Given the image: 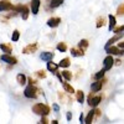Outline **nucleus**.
<instances>
[{"mask_svg":"<svg viewBox=\"0 0 124 124\" xmlns=\"http://www.w3.org/2000/svg\"><path fill=\"white\" fill-rule=\"evenodd\" d=\"M32 112H35L36 114L44 117V116H47L50 113V107L46 106V104H42V103H37L32 107Z\"/></svg>","mask_w":124,"mask_h":124,"instance_id":"1","label":"nucleus"},{"mask_svg":"<svg viewBox=\"0 0 124 124\" xmlns=\"http://www.w3.org/2000/svg\"><path fill=\"white\" fill-rule=\"evenodd\" d=\"M24 94H25V97H27V98H36V96H37V88H36L34 85H30V86H27V87L25 88Z\"/></svg>","mask_w":124,"mask_h":124,"instance_id":"2","label":"nucleus"},{"mask_svg":"<svg viewBox=\"0 0 124 124\" xmlns=\"http://www.w3.org/2000/svg\"><path fill=\"white\" fill-rule=\"evenodd\" d=\"M106 51L108 55H124V50L123 48H119V47H114V46H109V47H106Z\"/></svg>","mask_w":124,"mask_h":124,"instance_id":"3","label":"nucleus"},{"mask_svg":"<svg viewBox=\"0 0 124 124\" xmlns=\"http://www.w3.org/2000/svg\"><path fill=\"white\" fill-rule=\"evenodd\" d=\"M101 101H102V97L101 96H96V97H93V94L91 93L89 94V97H88V104L93 108V107H97L99 103H101Z\"/></svg>","mask_w":124,"mask_h":124,"instance_id":"4","label":"nucleus"},{"mask_svg":"<svg viewBox=\"0 0 124 124\" xmlns=\"http://www.w3.org/2000/svg\"><path fill=\"white\" fill-rule=\"evenodd\" d=\"M104 71H109L112 67H113V65H114V60H113V57H112V55H108L106 58H104Z\"/></svg>","mask_w":124,"mask_h":124,"instance_id":"5","label":"nucleus"},{"mask_svg":"<svg viewBox=\"0 0 124 124\" xmlns=\"http://www.w3.org/2000/svg\"><path fill=\"white\" fill-rule=\"evenodd\" d=\"M13 5L9 3V0H1L0 1V11H6V10H11Z\"/></svg>","mask_w":124,"mask_h":124,"instance_id":"6","label":"nucleus"},{"mask_svg":"<svg viewBox=\"0 0 124 124\" xmlns=\"http://www.w3.org/2000/svg\"><path fill=\"white\" fill-rule=\"evenodd\" d=\"M40 0H31V13L34 15H36L39 13V9H40Z\"/></svg>","mask_w":124,"mask_h":124,"instance_id":"7","label":"nucleus"},{"mask_svg":"<svg viewBox=\"0 0 124 124\" xmlns=\"http://www.w3.org/2000/svg\"><path fill=\"white\" fill-rule=\"evenodd\" d=\"M60 23H61V19L60 17H51V19H48L47 25L50 27H57L60 25Z\"/></svg>","mask_w":124,"mask_h":124,"instance_id":"8","label":"nucleus"},{"mask_svg":"<svg viewBox=\"0 0 124 124\" xmlns=\"http://www.w3.org/2000/svg\"><path fill=\"white\" fill-rule=\"evenodd\" d=\"M1 60H3L4 62H6V63H9V65H15V63H17V60H16L15 57L9 56V55H4V56H1Z\"/></svg>","mask_w":124,"mask_h":124,"instance_id":"9","label":"nucleus"},{"mask_svg":"<svg viewBox=\"0 0 124 124\" xmlns=\"http://www.w3.org/2000/svg\"><path fill=\"white\" fill-rule=\"evenodd\" d=\"M102 86H103V81L102 79H97V82L92 85V92L96 93V92H99L102 89Z\"/></svg>","mask_w":124,"mask_h":124,"instance_id":"10","label":"nucleus"},{"mask_svg":"<svg viewBox=\"0 0 124 124\" xmlns=\"http://www.w3.org/2000/svg\"><path fill=\"white\" fill-rule=\"evenodd\" d=\"M36 48H37V45L36 44H30V45H27L24 50H23V52L24 54H34L35 51H36Z\"/></svg>","mask_w":124,"mask_h":124,"instance_id":"11","label":"nucleus"},{"mask_svg":"<svg viewBox=\"0 0 124 124\" xmlns=\"http://www.w3.org/2000/svg\"><path fill=\"white\" fill-rule=\"evenodd\" d=\"M54 52H42L41 54V58H42L44 61H52L54 58Z\"/></svg>","mask_w":124,"mask_h":124,"instance_id":"12","label":"nucleus"},{"mask_svg":"<svg viewBox=\"0 0 124 124\" xmlns=\"http://www.w3.org/2000/svg\"><path fill=\"white\" fill-rule=\"evenodd\" d=\"M108 19H109V26H108V29H109V31H112L113 29L116 27V24H117V21H116V16H113L112 14L108 16Z\"/></svg>","mask_w":124,"mask_h":124,"instance_id":"13","label":"nucleus"},{"mask_svg":"<svg viewBox=\"0 0 124 124\" xmlns=\"http://www.w3.org/2000/svg\"><path fill=\"white\" fill-rule=\"evenodd\" d=\"M62 3H63V0H48V5H50V8H52V9L58 8Z\"/></svg>","mask_w":124,"mask_h":124,"instance_id":"14","label":"nucleus"},{"mask_svg":"<svg viewBox=\"0 0 124 124\" xmlns=\"http://www.w3.org/2000/svg\"><path fill=\"white\" fill-rule=\"evenodd\" d=\"M75 93H76V99H77V102L83 103V102H85V93L82 92V91H76Z\"/></svg>","mask_w":124,"mask_h":124,"instance_id":"15","label":"nucleus"},{"mask_svg":"<svg viewBox=\"0 0 124 124\" xmlns=\"http://www.w3.org/2000/svg\"><path fill=\"white\" fill-rule=\"evenodd\" d=\"M57 68H58V65L54 63L51 61H47V70L51 71V72H57Z\"/></svg>","mask_w":124,"mask_h":124,"instance_id":"16","label":"nucleus"},{"mask_svg":"<svg viewBox=\"0 0 124 124\" xmlns=\"http://www.w3.org/2000/svg\"><path fill=\"white\" fill-rule=\"evenodd\" d=\"M93 118H94V110L92 109V110L88 113V116L86 117L85 123H86V124H91V123H92V120H93Z\"/></svg>","mask_w":124,"mask_h":124,"instance_id":"17","label":"nucleus"},{"mask_svg":"<svg viewBox=\"0 0 124 124\" xmlns=\"http://www.w3.org/2000/svg\"><path fill=\"white\" fill-rule=\"evenodd\" d=\"M20 13H21V16H23L24 20H26V19L29 17V9H27L25 5L21 6V10H20Z\"/></svg>","mask_w":124,"mask_h":124,"instance_id":"18","label":"nucleus"},{"mask_svg":"<svg viewBox=\"0 0 124 124\" xmlns=\"http://www.w3.org/2000/svg\"><path fill=\"white\" fill-rule=\"evenodd\" d=\"M70 65H71V62H70V58H63V60H61L60 61V63H58V66L60 67H70Z\"/></svg>","mask_w":124,"mask_h":124,"instance_id":"19","label":"nucleus"},{"mask_svg":"<svg viewBox=\"0 0 124 124\" xmlns=\"http://www.w3.org/2000/svg\"><path fill=\"white\" fill-rule=\"evenodd\" d=\"M17 82H19V85H25L26 83V76L23 75V73H19L17 77H16Z\"/></svg>","mask_w":124,"mask_h":124,"instance_id":"20","label":"nucleus"},{"mask_svg":"<svg viewBox=\"0 0 124 124\" xmlns=\"http://www.w3.org/2000/svg\"><path fill=\"white\" fill-rule=\"evenodd\" d=\"M62 86H63L65 91H66V92H68V93H75V92H76V91L73 89V87H72L71 85H68L67 82H63V83H62Z\"/></svg>","mask_w":124,"mask_h":124,"instance_id":"21","label":"nucleus"},{"mask_svg":"<svg viewBox=\"0 0 124 124\" xmlns=\"http://www.w3.org/2000/svg\"><path fill=\"white\" fill-rule=\"evenodd\" d=\"M71 52H72V55L73 56H83L85 55V52H83V50H77V48H72L71 50Z\"/></svg>","mask_w":124,"mask_h":124,"instance_id":"22","label":"nucleus"},{"mask_svg":"<svg viewBox=\"0 0 124 124\" xmlns=\"http://www.w3.org/2000/svg\"><path fill=\"white\" fill-rule=\"evenodd\" d=\"M62 77H65V79L66 81H71L72 79V73H71V72L70 71H62Z\"/></svg>","mask_w":124,"mask_h":124,"instance_id":"23","label":"nucleus"},{"mask_svg":"<svg viewBox=\"0 0 124 124\" xmlns=\"http://www.w3.org/2000/svg\"><path fill=\"white\" fill-rule=\"evenodd\" d=\"M57 50L61 51V52H66V51H67V46H66V44H65V42H60V44L57 45Z\"/></svg>","mask_w":124,"mask_h":124,"instance_id":"24","label":"nucleus"},{"mask_svg":"<svg viewBox=\"0 0 124 124\" xmlns=\"http://www.w3.org/2000/svg\"><path fill=\"white\" fill-rule=\"evenodd\" d=\"M78 46H79V48H87L88 47V41L87 40H81L79 41V44H78Z\"/></svg>","mask_w":124,"mask_h":124,"instance_id":"25","label":"nucleus"},{"mask_svg":"<svg viewBox=\"0 0 124 124\" xmlns=\"http://www.w3.org/2000/svg\"><path fill=\"white\" fill-rule=\"evenodd\" d=\"M0 47H1V50L4 51V52H6V54H10V52H11V47H10L9 45L1 44V46H0Z\"/></svg>","mask_w":124,"mask_h":124,"instance_id":"26","label":"nucleus"},{"mask_svg":"<svg viewBox=\"0 0 124 124\" xmlns=\"http://www.w3.org/2000/svg\"><path fill=\"white\" fill-rule=\"evenodd\" d=\"M104 70H102V71H99V72H97V73L94 75V78L96 79H102L103 78V76H104Z\"/></svg>","mask_w":124,"mask_h":124,"instance_id":"27","label":"nucleus"},{"mask_svg":"<svg viewBox=\"0 0 124 124\" xmlns=\"http://www.w3.org/2000/svg\"><path fill=\"white\" fill-rule=\"evenodd\" d=\"M19 37H20V32H19V31H17V30H15V31H14V32H13V36H11V40H13V41H17V40H19Z\"/></svg>","mask_w":124,"mask_h":124,"instance_id":"28","label":"nucleus"},{"mask_svg":"<svg viewBox=\"0 0 124 124\" xmlns=\"http://www.w3.org/2000/svg\"><path fill=\"white\" fill-rule=\"evenodd\" d=\"M103 25H104V19H103V17H99V19L97 20V25H96V26L99 29V27H102Z\"/></svg>","mask_w":124,"mask_h":124,"instance_id":"29","label":"nucleus"},{"mask_svg":"<svg viewBox=\"0 0 124 124\" xmlns=\"http://www.w3.org/2000/svg\"><path fill=\"white\" fill-rule=\"evenodd\" d=\"M117 14H118V15H124V4H122V5H119V6H118Z\"/></svg>","mask_w":124,"mask_h":124,"instance_id":"30","label":"nucleus"},{"mask_svg":"<svg viewBox=\"0 0 124 124\" xmlns=\"http://www.w3.org/2000/svg\"><path fill=\"white\" fill-rule=\"evenodd\" d=\"M113 31H114L116 34H122L123 31H124V25L123 26H119V27H114V29H113Z\"/></svg>","mask_w":124,"mask_h":124,"instance_id":"31","label":"nucleus"},{"mask_svg":"<svg viewBox=\"0 0 124 124\" xmlns=\"http://www.w3.org/2000/svg\"><path fill=\"white\" fill-rule=\"evenodd\" d=\"M37 75H39V77H42V78L46 77V73H45L44 71H39V72H37Z\"/></svg>","mask_w":124,"mask_h":124,"instance_id":"32","label":"nucleus"},{"mask_svg":"<svg viewBox=\"0 0 124 124\" xmlns=\"http://www.w3.org/2000/svg\"><path fill=\"white\" fill-rule=\"evenodd\" d=\"M40 123H42V124H46V123H48V122H47V119L45 118V116H44V118H42V119H41V122H40Z\"/></svg>","mask_w":124,"mask_h":124,"instance_id":"33","label":"nucleus"},{"mask_svg":"<svg viewBox=\"0 0 124 124\" xmlns=\"http://www.w3.org/2000/svg\"><path fill=\"white\" fill-rule=\"evenodd\" d=\"M118 47H119V48H124V41H123V42H119V44H118Z\"/></svg>","mask_w":124,"mask_h":124,"instance_id":"34","label":"nucleus"},{"mask_svg":"<svg viewBox=\"0 0 124 124\" xmlns=\"http://www.w3.org/2000/svg\"><path fill=\"white\" fill-rule=\"evenodd\" d=\"M29 82H30V85H35V81H32V78H29Z\"/></svg>","mask_w":124,"mask_h":124,"instance_id":"35","label":"nucleus"},{"mask_svg":"<svg viewBox=\"0 0 124 124\" xmlns=\"http://www.w3.org/2000/svg\"><path fill=\"white\" fill-rule=\"evenodd\" d=\"M57 77H58V79L62 82V75H60V73H57Z\"/></svg>","mask_w":124,"mask_h":124,"instance_id":"36","label":"nucleus"},{"mask_svg":"<svg viewBox=\"0 0 124 124\" xmlns=\"http://www.w3.org/2000/svg\"><path fill=\"white\" fill-rule=\"evenodd\" d=\"M54 109L57 112V110H58V106H57V104H54Z\"/></svg>","mask_w":124,"mask_h":124,"instance_id":"37","label":"nucleus"},{"mask_svg":"<svg viewBox=\"0 0 124 124\" xmlns=\"http://www.w3.org/2000/svg\"><path fill=\"white\" fill-rule=\"evenodd\" d=\"M79 120H81V123L85 120V119H83V116H82V114H81V117H79ZM83 123H85V122H83Z\"/></svg>","mask_w":124,"mask_h":124,"instance_id":"38","label":"nucleus"},{"mask_svg":"<svg viewBox=\"0 0 124 124\" xmlns=\"http://www.w3.org/2000/svg\"><path fill=\"white\" fill-rule=\"evenodd\" d=\"M114 62H116L117 65H120V63H122V61H120V60H118V61H114Z\"/></svg>","mask_w":124,"mask_h":124,"instance_id":"39","label":"nucleus"},{"mask_svg":"<svg viewBox=\"0 0 124 124\" xmlns=\"http://www.w3.org/2000/svg\"><path fill=\"white\" fill-rule=\"evenodd\" d=\"M67 119H68V120L71 119V113H67Z\"/></svg>","mask_w":124,"mask_h":124,"instance_id":"40","label":"nucleus"}]
</instances>
